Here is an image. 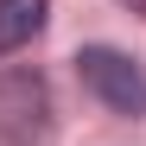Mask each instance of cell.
Listing matches in <instances>:
<instances>
[{
	"instance_id": "obj_2",
	"label": "cell",
	"mask_w": 146,
	"mask_h": 146,
	"mask_svg": "<svg viewBox=\"0 0 146 146\" xmlns=\"http://www.w3.org/2000/svg\"><path fill=\"white\" fill-rule=\"evenodd\" d=\"M44 0H0V57H13V51H26V44L44 32Z\"/></svg>"
},
{
	"instance_id": "obj_1",
	"label": "cell",
	"mask_w": 146,
	"mask_h": 146,
	"mask_svg": "<svg viewBox=\"0 0 146 146\" xmlns=\"http://www.w3.org/2000/svg\"><path fill=\"white\" fill-rule=\"evenodd\" d=\"M76 76L95 102H108L114 114H146V70L114 51V44H83L76 51Z\"/></svg>"
}]
</instances>
